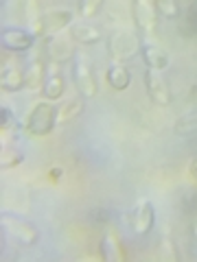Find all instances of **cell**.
Instances as JSON below:
<instances>
[{"label":"cell","mask_w":197,"mask_h":262,"mask_svg":"<svg viewBox=\"0 0 197 262\" xmlns=\"http://www.w3.org/2000/svg\"><path fill=\"white\" fill-rule=\"evenodd\" d=\"M84 101L81 98H68V101H64L60 107H57V125H66V122L75 120L77 116H81L84 114Z\"/></svg>","instance_id":"18"},{"label":"cell","mask_w":197,"mask_h":262,"mask_svg":"<svg viewBox=\"0 0 197 262\" xmlns=\"http://www.w3.org/2000/svg\"><path fill=\"white\" fill-rule=\"evenodd\" d=\"M3 227L5 232L11 236L13 241H18L20 245H24V247H31V245H35L40 241V232L37 227L29 223V221H24L20 216H13V214H3Z\"/></svg>","instance_id":"5"},{"label":"cell","mask_w":197,"mask_h":262,"mask_svg":"<svg viewBox=\"0 0 197 262\" xmlns=\"http://www.w3.org/2000/svg\"><path fill=\"white\" fill-rule=\"evenodd\" d=\"M22 162H24V153L20 149H15V146H5L3 149V155H0V168L3 170L15 168Z\"/></svg>","instance_id":"20"},{"label":"cell","mask_w":197,"mask_h":262,"mask_svg":"<svg viewBox=\"0 0 197 262\" xmlns=\"http://www.w3.org/2000/svg\"><path fill=\"white\" fill-rule=\"evenodd\" d=\"M108 83H110L112 90H116V92H123V90L129 88V83H131V72L127 70L125 63L112 61L108 66Z\"/></svg>","instance_id":"16"},{"label":"cell","mask_w":197,"mask_h":262,"mask_svg":"<svg viewBox=\"0 0 197 262\" xmlns=\"http://www.w3.org/2000/svg\"><path fill=\"white\" fill-rule=\"evenodd\" d=\"M98 256L105 262H123L127 258L125 245H123L119 232L114 227H108L101 236V243H98Z\"/></svg>","instance_id":"11"},{"label":"cell","mask_w":197,"mask_h":262,"mask_svg":"<svg viewBox=\"0 0 197 262\" xmlns=\"http://www.w3.org/2000/svg\"><path fill=\"white\" fill-rule=\"evenodd\" d=\"M0 125H3V134L7 129H11L13 127V114L9 107H3L0 110Z\"/></svg>","instance_id":"25"},{"label":"cell","mask_w":197,"mask_h":262,"mask_svg":"<svg viewBox=\"0 0 197 262\" xmlns=\"http://www.w3.org/2000/svg\"><path fill=\"white\" fill-rule=\"evenodd\" d=\"M101 7H103V0H79V15L90 20L101 11Z\"/></svg>","instance_id":"22"},{"label":"cell","mask_w":197,"mask_h":262,"mask_svg":"<svg viewBox=\"0 0 197 262\" xmlns=\"http://www.w3.org/2000/svg\"><path fill=\"white\" fill-rule=\"evenodd\" d=\"M3 48L9 53H27L35 44V33L31 29H22V27H5L3 35H0Z\"/></svg>","instance_id":"8"},{"label":"cell","mask_w":197,"mask_h":262,"mask_svg":"<svg viewBox=\"0 0 197 262\" xmlns=\"http://www.w3.org/2000/svg\"><path fill=\"white\" fill-rule=\"evenodd\" d=\"M155 9H158V13L167 20H175L180 15L178 0H155Z\"/></svg>","instance_id":"21"},{"label":"cell","mask_w":197,"mask_h":262,"mask_svg":"<svg viewBox=\"0 0 197 262\" xmlns=\"http://www.w3.org/2000/svg\"><path fill=\"white\" fill-rule=\"evenodd\" d=\"M55 125H57V105L44 98V101H40L31 107L22 127L33 138H44L55 129Z\"/></svg>","instance_id":"1"},{"label":"cell","mask_w":197,"mask_h":262,"mask_svg":"<svg viewBox=\"0 0 197 262\" xmlns=\"http://www.w3.org/2000/svg\"><path fill=\"white\" fill-rule=\"evenodd\" d=\"M44 57L48 63H66V61H72L77 55V48H75V39L64 33H57V35H51V37H44Z\"/></svg>","instance_id":"4"},{"label":"cell","mask_w":197,"mask_h":262,"mask_svg":"<svg viewBox=\"0 0 197 262\" xmlns=\"http://www.w3.org/2000/svg\"><path fill=\"white\" fill-rule=\"evenodd\" d=\"M143 59L147 63V68H153V70H164L169 66V55L164 48L155 46V44H143Z\"/></svg>","instance_id":"17"},{"label":"cell","mask_w":197,"mask_h":262,"mask_svg":"<svg viewBox=\"0 0 197 262\" xmlns=\"http://www.w3.org/2000/svg\"><path fill=\"white\" fill-rule=\"evenodd\" d=\"M72 79H75V85L79 90V94L84 98H94L98 94V83H96V75H94V66L88 59L86 53L75 55L72 59Z\"/></svg>","instance_id":"2"},{"label":"cell","mask_w":197,"mask_h":262,"mask_svg":"<svg viewBox=\"0 0 197 262\" xmlns=\"http://www.w3.org/2000/svg\"><path fill=\"white\" fill-rule=\"evenodd\" d=\"M48 75V66H46V57L35 55L33 59L27 63V70H24V83H27V90H37L44 85Z\"/></svg>","instance_id":"13"},{"label":"cell","mask_w":197,"mask_h":262,"mask_svg":"<svg viewBox=\"0 0 197 262\" xmlns=\"http://www.w3.org/2000/svg\"><path fill=\"white\" fill-rule=\"evenodd\" d=\"M182 31L186 33V37H197V15H195V9L188 11Z\"/></svg>","instance_id":"24"},{"label":"cell","mask_w":197,"mask_h":262,"mask_svg":"<svg viewBox=\"0 0 197 262\" xmlns=\"http://www.w3.org/2000/svg\"><path fill=\"white\" fill-rule=\"evenodd\" d=\"M62 177V168H53L51 170V179H60Z\"/></svg>","instance_id":"27"},{"label":"cell","mask_w":197,"mask_h":262,"mask_svg":"<svg viewBox=\"0 0 197 262\" xmlns=\"http://www.w3.org/2000/svg\"><path fill=\"white\" fill-rule=\"evenodd\" d=\"M57 63H51L48 66V75H46V81L42 85V94L48 101H57V98L64 96V90H66V83H64V77L60 70H55Z\"/></svg>","instance_id":"15"},{"label":"cell","mask_w":197,"mask_h":262,"mask_svg":"<svg viewBox=\"0 0 197 262\" xmlns=\"http://www.w3.org/2000/svg\"><path fill=\"white\" fill-rule=\"evenodd\" d=\"M0 85L5 92H20L22 88H27L24 83V70L18 63L7 61L3 63V75H0Z\"/></svg>","instance_id":"14"},{"label":"cell","mask_w":197,"mask_h":262,"mask_svg":"<svg viewBox=\"0 0 197 262\" xmlns=\"http://www.w3.org/2000/svg\"><path fill=\"white\" fill-rule=\"evenodd\" d=\"M143 51V42L138 39V35L129 31H119L110 35L108 39V55L112 57V61H129L136 55H141Z\"/></svg>","instance_id":"3"},{"label":"cell","mask_w":197,"mask_h":262,"mask_svg":"<svg viewBox=\"0 0 197 262\" xmlns=\"http://www.w3.org/2000/svg\"><path fill=\"white\" fill-rule=\"evenodd\" d=\"M145 90H147V94H149L151 101L155 105H160V107H169L171 101H173L169 81H167V77L162 75V70L149 68L145 72Z\"/></svg>","instance_id":"7"},{"label":"cell","mask_w":197,"mask_h":262,"mask_svg":"<svg viewBox=\"0 0 197 262\" xmlns=\"http://www.w3.org/2000/svg\"><path fill=\"white\" fill-rule=\"evenodd\" d=\"M129 225L134 227V232L138 236H147L151 232V227L155 223V210H153V203L149 199H138L136 206L129 210L127 214Z\"/></svg>","instance_id":"9"},{"label":"cell","mask_w":197,"mask_h":262,"mask_svg":"<svg viewBox=\"0 0 197 262\" xmlns=\"http://www.w3.org/2000/svg\"><path fill=\"white\" fill-rule=\"evenodd\" d=\"M72 20H75V11L72 9H51L42 13V22H40V37H51L57 33H64V29H70Z\"/></svg>","instance_id":"10"},{"label":"cell","mask_w":197,"mask_h":262,"mask_svg":"<svg viewBox=\"0 0 197 262\" xmlns=\"http://www.w3.org/2000/svg\"><path fill=\"white\" fill-rule=\"evenodd\" d=\"M131 15H134V24L145 35H155L160 20L155 0H131Z\"/></svg>","instance_id":"6"},{"label":"cell","mask_w":197,"mask_h":262,"mask_svg":"<svg viewBox=\"0 0 197 262\" xmlns=\"http://www.w3.org/2000/svg\"><path fill=\"white\" fill-rule=\"evenodd\" d=\"M191 177L197 182V155H195V160L191 162Z\"/></svg>","instance_id":"26"},{"label":"cell","mask_w":197,"mask_h":262,"mask_svg":"<svg viewBox=\"0 0 197 262\" xmlns=\"http://www.w3.org/2000/svg\"><path fill=\"white\" fill-rule=\"evenodd\" d=\"M160 256L167 258V260H178V249H175V245L169 236L160 238Z\"/></svg>","instance_id":"23"},{"label":"cell","mask_w":197,"mask_h":262,"mask_svg":"<svg viewBox=\"0 0 197 262\" xmlns=\"http://www.w3.org/2000/svg\"><path fill=\"white\" fill-rule=\"evenodd\" d=\"M173 131L178 136H193V134H197V110L184 112L182 116H178L175 125H173Z\"/></svg>","instance_id":"19"},{"label":"cell","mask_w":197,"mask_h":262,"mask_svg":"<svg viewBox=\"0 0 197 262\" xmlns=\"http://www.w3.org/2000/svg\"><path fill=\"white\" fill-rule=\"evenodd\" d=\"M70 37L75 39L77 44H84V46H92L98 44L103 39V31L98 24L90 22V20H81V22H72L70 24Z\"/></svg>","instance_id":"12"}]
</instances>
